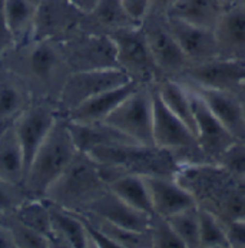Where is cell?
Wrapping results in <instances>:
<instances>
[{
    "label": "cell",
    "instance_id": "cell-1",
    "mask_svg": "<svg viewBox=\"0 0 245 248\" xmlns=\"http://www.w3.org/2000/svg\"><path fill=\"white\" fill-rule=\"evenodd\" d=\"M0 65L17 75L35 98L56 104L72 73L58 40H31L13 46L1 56Z\"/></svg>",
    "mask_w": 245,
    "mask_h": 248
},
{
    "label": "cell",
    "instance_id": "cell-2",
    "mask_svg": "<svg viewBox=\"0 0 245 248\" xmlns=\"http://www.w3.org/2000/svg\"><path fill=\"white\" fill-rule=\"evenodd\" d=\"M88 154L98 162L106 184L122 174L175 177L181 168V162L172 152L155 145L123 143L101 146Z\"/></svg>",
    "mask_w": 245,
    "mask_h": 248
},
{
    "label": "cell",
    "instance_id": "cell-3",
    "mask_svg": "<svg viewBox=\"0 0 245 248\" xmlns=\"http://www.w3.org/2000/svg\"><path fill=\"white\" fill-rule=\"evenodd\" d=\"M77 148L65 115H59L52 131L37 149L26 172L23 186L31 198H45L49 188L66 171Z\"/></svg>",
    "mask_w": 245,
    "mask_h": 248
},
{
    "label": "cell",
    "instance_id": "cell-4",
    "mask_svg": "<svg viewBox=\"0 0 245 248\" xmlns=\"http://www.w3.org/2000/svg\"><path fill=\"white\" fill-rule=\"evenodd\" d=\"M107 189L98 162L86 152L77 151L66 171L49 188L45 200L69 211H85Z\"/></svg>",
    "mask_w": 245,
    "mask_h": 248
},
{
    "label": "cell",
    "instance_id": "cell-5",
    "mask_svg": "<svg viewBox=\"0 0 245 248\" xmlns=\"http://www.w3.org/2000/svg\"><path fill=\"white\" fill-rule=\"evenodd\" d=\"M151 91L153 110V145L172 152L181 162V165L211 162L202 152L194 132L168 109L161 96L158 95L153 83L151 85Z\"/></svg>",
    "mask_w": 245,
    "mask_h": 248
},
{
    "label": "cell",
    "instance_id": "cell-6",
    "mask_svg": "<svg viewBox=\"0 0 245 248\" xmlns=\"http://www.w3.org/2000/svg\"><path fill=\"white\" fill-rule=\"evenodd\" d=\"M109 36L116 46L118 66L131 80L140 85H152L161 79L142 25L119 29Z\"/></svg>",
    "mask_w": 245,
    "mask_h": 248
},
{
    "label": "cell",
    "instance_id": "cell-7",
    "mask_svg": "<svg viewBox=\"0 0 245 248\" xmlns=\"http://www.w3.org/2000/svg\"><path fill=\"white\" fill-rule=\"evenodd\" d=\"M61 112L58 104L50 99L35 98L19 118L13 122V131L23 154L25 177L35 158L37 149L52 131Z\"/></svg>",
    "mask_w": 245,
    "mask_h": 248
},
{
    "label": "cell",
    "instance_id": "cell-8",
    "mask_svg": "<svg viewBox=\"0 0 245 248\" xmlns=\"http://www.w3.org/2000/svg\"><path fill=\"white\" fill-rule=\"evenodd\" d=\"M105 122L137 143L153 145L151 85H139L106 118Z\"/></svg>",
    "mask_w": 245,
    "mask_h": 248
},
{
    "label": "cell",
    "instance_id": "cell-9",
    "mask_svg": "<svg viewBox=\"0 0 245 248\" xmlns=\"http://www.w3.org/2000/svg\"><path fill=\"white\" fill-rule=\"evenodd\" d=\"M58 42L70 72L119 68L116 46L110 36L75 32Z\"/></svg>",
    "mask_w": 245,
    "mask_h": 248
},
{
    "label": "cell",
    "instance_id": "cell-10",
    "mask_svg": "<svg viewBox=\"0 0 245 248\" xmlns=\"http://www.w3.org/2000/svg\"><path fill=\"white\" fill-rule=\"evenodd\" d=\"M142 29L146 36L155 65L161 73V79L169 78L178 80L189 68L191 62L171 33L165 20V15L149 12L142 22Z\"/></svg>",
    "mask_w": 245,
    "mask_h": 248
},
{
    "label": "cell",
    "instance_id": "cell-11",
    "mask_svg": "<svg viewBox=\"0 0 245 248\" xmlns=\"http://www.w3.org/2000/svg\"><path fill=\"white\" fill-rule=\"evenodd\" d=\"M131 82V78L119 68L72 72L58 98L61 115H66L82 102Z\"/></svg>",
    "mask_w": 245,
    "mask_h": 248
},
{
    "label": "cell",
    "instance_id": "cell-12",
    "mask_svg": "<svg viewBox=\"0 0 245 248\" xmlns=\"http://www.w3.org/2000/svg\"><path fill=\"white\" fill-rule=\"evenodd\" d=\"M178 80L198 88L238 92L245 85V61L215 56L210 61L189 65Z\"/></svg>",
    "mask_w": 245,
    "mask_h": 248
},
{
    "label": "cell",
    "instance_id": "cell-13",
    "mask_svg": "<svg viewBox=\"0 0 245 248\" xmlns=\"http://www.w3.org/2000/svg\"><path fill=\"white\" fill-rule=\"evenodd\" d=\"M82 16L70 0H43L36 10L33 40H63L77 32Z\"/></svg>",
    "mask_w": 245,
    "mask_h": 248
},
{
    "label": "cell",
    "instance_id": "cell-14",
    "mask_svg": "<svg viewBox=\"0 0 245 248\" xmlns=\"http://www.w3.org/2000/svg\"><path fill=\"white\" fill-rule=\"evenodd\" d=\"M188 89L191 92V99H192L197 141L211 162H216L219 155L237 140L215 118V115L211 112L210 108L205 105V102L199 98V95L192 88L188 86Z\"/></svg>",
    "mask_w": 245,
    "mask_h": 248
},
{
    "label": "cell",
    "instance_id": "cell-15",
    "mask_svg": "<svg viewBox=\"0 0 245 248\" xmlns=\"http://www.w3.org/2000/svg\"><path fill=\"white\" fill-rule=\"evenodd\" d=\"M216 56L245 61V4L235 3L225 7L215 29Z\"/></svg>",
    "mask_w": 245,
    "mask_h": 248
},
{
    "label": "cell",
    "instance_id": "cell-16",
    "mask_svg": "<svg viewBox=\"0 0 245 248\" xmlns=\"http://www.w3.org/2000/svg\"><path fill=\"white\" fill-rule=\"evenodd\" d=\"M165 20L191 65L210 61L216 56V40L214 29L197 26L167 15Z\"/></svg>",
    "mask_w": 245,
    "mask_h": 248
},
{
    "label": "cell",
    "instance_id": "cell-17",
    "mask_svg": "<svg viewBox=\"0 0 245 248\" xmlns=\"http://www.w3.org/2000/svg\"><path fill=\"white\" fill-rule=\"evenodd\" d=\"M153 214L168 218L184 210L197 207L198 202L188 188L175 177H145Z\"/></svg>",
    "mask_w": 245,
    "mask_h": 248
},
{
    "label": "cell",
    "instance_id": "cell-18",
    "mask_svg": "<svg viewBox=\"0 0 245 248\" xmlns=\"http://www.w3.org/2000/svg\"><path fill=\"white\" fill-rule=\"evenodd\" d=\"M188 86L192 88L199 95V98L210 108V110L215 115V118L228 129V132L237 141H245L244 109H243L238 92L198 88L192 85H188Z\"/></svg>",
    "mask_w": 245,
    "mask_h": 248
},
{
    "label": "cell",
    "instance_id": "cell-19",
    "mask_svg": "<svg viewBox=\"0 0 245 248\" xmlns=\"http://www.w3.org/2000/svg\"><path fill=\"white\" fill-rule=\"evenodd\" d=\"M138 25L126 13L122 0H98L92 10L83 13L77 32L109 36L119 29Z\"/></svg>",
    "mask_w": 245,
    "mask_h": 248
},
{
    "label": "cell",
    "instance_id": "cell-20",
    "mask_svg": "<svg viewBox=\"0 0 245 248\" xmlns=\"http://www.w3.org/2000/svg\"><path fill=\"white\" fill-rule=\"evenodd\" d=\"M85 211L96 214L110 222H115L134 231L149 232L152 215L135 210L134 207L122 201L119 197H116L112 191H109V188L105 192H102Z\"/></svg>",
    "mask_w": 245,
    "mask_h": 248
},
{
    "label": "cell",
    "instance_id": "cell-21",
    "mask_svg": "<svg viewBox=\"0 0 245 248\" xmlns=\"http://www.w3.org/2000/svg\"><path fill=\"white\" fill-rule=\"evenodd\" d=\"M140 83L138 82H128L125 85L116 86L113 89H109L102 92L80 105L72 109L65 116L68 121L75 124H95V122H105L106 118L118 108V105L128 98Z\"/></svg>",
    "mask_w": 245,
    "mask_h": 248
},
{
    "label": "cell",
    "instance_id": "cell-22",
    "mask_svg": "<svg viewBox=\"0 0 245 248\" xmlns=\"http://www.w3.org/2000/svg\"><path fill=\"white\" fill-rule=\"evenodd\" d=\"M47 204L50 210L53 248H91L86 225L80 215L50 201Z\"/></svg>",
    "mask_w": 245,
    "mask_h": 248
},
{
    "label": "cell",
    "instance_id": "cell-23",
    "mask_svg": "<svg viewBox=\"0 0 245 248\" xmlns=\"http://www.w3.org/2000/svg\"><path fill=\"white\" fill-rule=\"evenodd\" d=\"M33 99L28 85L0 65V124L12 125Z\"/></svg>",
    "mask_w": 245,
    "mask_h": 248
},
{
    "label": "cell",
    "instance_id": "cell-24",
    "mask_svg": "<svg viewBox=\"0 0 245 248\" xmlns=\"http://www.w3.org/2000/svg\"><path fill=\"white\" fill-rule=\"evenodd\" d=\"M68 119V118H66ZM69 129L73 142L80 152H91L95 148L101 146H113L123 143H137L125 134L113 128L106 122H95V124H75L70 122ZM140 145V143H139Z\"/></svg>",
    "mask_w": 245,
    "mask_h": 248
},
{
    "label": "cell",
    "instance_id": "cell-25",
    "mask_svg": "<svg viewBox=\"0 0 245 248\" xmlns=\"http://www.w3.org/2000/svg\"><path fill=\"white\" fill-rule=\"evenodd\" d=\"M224 10L225 6L219 0H178L165 15L197 26L215 29Z\"/></svg>",
    "mask_w": 245,
    "mask_h": 248
},
{
    "label": "cell",
    "instance_id": "cell-26",
    "mask_svg": "<svg viewBox=\"0 0 245 248\" xmlns=\"http://www.w3.org/2000/svg\"><path fill=\"white\" fill-rule=\"evenodd\" d=\"M107 188L135 210L148 215H153L151 194L145 177L137 174H122L110 179L107 182Z\"/></svg>",
    "mask_w": 245,
    "mask_h": 248
},
{
    "label": "cell",
    "instance_id": "cell-27",
    "mask_svg": "<svg viewBox=\"0 0 245 248\" xmlns=\"http://www.w3.org/2000/svg\"><path fill=\"white\" fill-rule=\"evenodd\" d=\"M4 16L12 32L15 46L33 40L37 6L31 0H4Z\"/></svg>",
    "mask_w": 245,
    "mask_h": 248
},
{
    "label": "cell",
    "instance_id": "cell-28",
    "mask_svg": "<svg viewBox=\"0 0 245 248\" xmlns=\"http://www.w3.org/2000/svg\"><path fill=\"white\" fill-rule=\"evenodd\" d=\"M77 214H80L91 225L98 228L106 238H109L115 244L116 248L152 247L149 232H140V231H134V230L125 228L122 225L110 222V221H107V219L96 215V214L88 213V211Z\"/></svg>",
    "mask_w": 245,
    "mask_h": 248
},
{
    "label": "cell",
    "instance_id": "cell-29",
    "mask_svg": "<svg viewBox=\"0 0 245 248\" xmlns=\"http://www.w3.org/2000/svg\"><path fill=\"white\" fill-rule=\"evenodd\" d=\"M0 178L16 184L25 181L23 154L12 125L0 135Z\"/></svg>",
    "mask_w": 245,
    "mask_h": 248
},
{
    "label": "cell",
    "instance_id": "cell-30",
    "mask_svg": "<svg viewBox=\"0 0 245 248\" xmlns=\"http://www.w3.org/2000/svg\"><path fill=\"white\" fill-rule=\"evenodd\" d=\"M25 225L47 237L53 248V234L49 204L45 198H28L15 213L12 214Z\"/></svg>",
    "mask_w": 245,
    "mask_h": 248
},
{
    "label": "cell",
    "instance_id": "cell-31",
    "mask_svg": "<svg viewBox=\"0 0 245 248\" xmlns=\"http://www.w3.org/2000/svg\"><path fill=\"white\" fill-rule=\"evenodd\" d=\"M199 247H230L224 221L212 211L202 207H199Z\"/></svg>",
    "mask_w": 245,
    "mask_h": 248
},
{
    "label": "cell",
    "instance_id": "cell-32",
    "mask_svg": "<svg viewBox=\"0 0 245 248\" xmlns=\"http://www.w3.org/2000/svg\"><path fill=\"white\" fill-rule=\"evenodd\" d=\"M185 248L199 247V207H192L167 218Z\"/></svg>",
    "mask_w": 245,
    "mask_h": 248
},
{
    "label": "cell",
    "instance_id": "cell-33",
    "mask_svg": "<svg viewBox=\"0 0 245 248\" xmlns=\"http://www.w3.org/2000/svg\"><path fill=\"white\" fill-rule=\"evenodd\" d=\"M6 224L12 232L16 248H52V243L47 237L25 225L12 214L6 215Z\"/></svg>",
    "mask_w": 245,
    "mask_h": 248
},
{
    "label": "cell",
    "instance_id": "cell-34",
    "mask_svg": "<svg viewBox=\"0 0 245 248\" xmlns=\"http://www.w3.org/2000/svg\"><path fill=\"white\" fill-rule=\"evenodd\" d=\"M149 235L152 241V247L156 248H185L182 241L178 238L175 231L169 225L168 219L159 217L156 214L152 215Z\"/></svg>",
    "mask_w": 245,
    "mask_h": 248
},
{
    "label": "cell",
    "instance_id": "cell-35",
    "mask_svg": "<svg viewBox=\"0 0 245 248\" xmlns=\"http://www.w3.org/2000/svg\"><path fill=\"white\" fill-rule=\"evenodd\" d=\"M29 197L23 184H16L0 178V214H13Z\"/></svg>",
    "mask_w": 245,
    "mask_h": 248
},
{
    "label": "cell",
    "instance_id": "cell-36",
    "mask_svg": "<svg viewBox=\"0 0 245 248\" xmlns=\"http://www.w3.org/2000/svg\"><path fill=\"white\" fill-rule=\"evenodd\" d=\"M221 168L245 181V141H234L216 159Z\"/></svg>",
    "mask_w": 245,
    "mask_h": 248
},
{
    "label": "cell",
    "instance_id": "cell-37",
    "mask_svg": "<svg viewBox=\"0 0 245 248\" xmlns=\"http://www.w3.org/2000/svg\"><path fill=\"white\" fill-rule=\"evenodd\" d=\"M122 4L129 17L142 25V22L151 12L152 0H122Z\"/></svg>",
    "mask_w": 245,
    "mask_h": 248
},
{
    "label": "cell",
    "instance_id": "cell-38",
    "mask_svg": "<svg viewBox=\"0 0 245 248\" xmlns=\"http://www.w3.org/2000/svg\"><path fill=\"white\" fill-rule=\"evenodd\" d=\"M224 224L230 247H245V219H232Z\"/></svg>",
    "mask_w": 245,
    "mask_h": 248
},
{
    "label": "cell",
    "instance_id": "cell-39",
    "mask_svg": "<svg viewBox=\"0 0 245 248\" xmlns=\"http://www.w3.org/2000/svg\"><path fill=\"white\" fill-rule=\"evenodd\" d=\"M4 0H0V59L4 53H7L13 46H15V40L12 32L9 29L6 16H4V6H3Z\"/></svg>",
    "mask_w": 245,
    "mask_h": 248
},
{
    "label": "cell",
    "instance_id": "cell-40",
    "mask_svg": "<svg viewBox=\"0 0 245 248\" xmlns=\"http://www.w3.org/2000/svg\"><path fill=\"white\" fill-rule=\"evenodd\" d=\"M0 248H16L12 232L6 224V219L0 222Z\"/></svg>",
    "mask_w": 245,
    "mask_h": 248
},
{
    "label": "cell",
    "instance_id": "cell-41",
    "mask_svg": "<svg viewBox=\"0 0 245 248\" xmlns=\"http://www.w3.org/2000/svg\"><path fill=\"white\" fill-rule=\"evenodd\" d=\"M178 0H152V6H151V12L155 13H162L165 15Z\"/></svg>",
    "mask_w": 245,
    "mask_h": 248
},
{
    "label": "cell",
    "instance_id": "cell-42",
    "mask_svg": "<svg viewBox=\"0 0 245 248\" xmlns=\"http://www.w3.org/2000/svg\"><path fill=\"white\" fill-rule=\"evenodd\" d=\"M80 12L86 13L89 10H92V7L98 3V0H70Z\"/></svg>",
    "mask_w": 245,
    "mask_h": 248
},
{
    "label": "cell",
    "instance_id": "cell-43",
    "mask_svg": "<svg viewBox=\"0 0 245 248\" xmlns=\"http://www.w3.org/2000/svg\"><path fill=\"white\" fill-rule=\"evenodd\" d=\"M238 95H240V99H241V104H243V109H244V116H245V89H240L238 91Z\"/></svg>",
    "mask_w": 245,
    "mask_h": 248
},
{
    "label": "cell",
    "instance_id": "cell-44",
    "mask_svg": "<svg viewBox=\"0 0 245 248\" xmlns=\"http://www.w3.org/2000/svg\"><path fill=\"white\" fill-rule=\"evenodd\" d=\"M225 7H230V6H232V4H235V3H240V0H219Z\"/></svg>",
    "mask_w": 245,
    "mask_h": 248
},
{
    "label": "cell",
    "instance_id": "cell-45",
    "mask_svg": "<svg viewBox=\"0 0 245 248\" xmlns=\"http://www.w3.org/2000/svg\"><path fill=\"white\" fill-rule=\"evenodd\" d=\"M12 125H13V124H12ZM9 126H10V125H4V124H0V135H1V134H3V132H4V131H6V129L9 128Z\"/></svg>",
    "mask_w": 245,
    "mask_h": 248
},
{
    "label": "cell",
    "instance_id": "cell-46",
    "mask_svg": "<svg viewBox=\"0 0 245 248\" xmlns=\"http://www.w3.org/2000/svg\"><path fill=\"white\" fill-rule=\"evenodd\" d=\"M31 1H32V3H35L36 6H39V4H40V3H42L43 0H31Z\"/></svg>",
    "mask_w": 245,
    "mask_h": 248
},
{
    "label": "cell",
    "instance_id": "cell-47",
    "mask_svg": "<svg viewBox=\"0 0 245 248\" xmlns=\"http://www.w3.org/2000/svg\"><path fill=\"white\" fill-rule=\"evenodd\" d=\"M6 219V215H3V214H0V222H3Z\"/></svg>",
    "mask_w": 245,
    "mask_h": 248
},
{
    "label": "cell",
    "instance_id": "cell-48",
    "mask_svg": "<svg viewBox=\"0 0 245 248\" xmlns=\"http://www.w3.org/2000/svg\"><path fill=\"white\" fill-rule=\"evenodd\" d=\"M240 1H241V3H244V4H245V0H240Z\"/></svg>",
    "mask_w": 245,
    "mask_h": 248
},
{
    "label": "cell",
    "instance_id": "cell-49",
    "mask_svg": "<svg viewBox=\"0 0 245 248\" xmlns=\"http://www.w3.org/2000/svg\"><path fill=\"white\" fill-rule=\"evenodd\" d=\"M243 88H244V89H245V85H244V86H243Z\"/></svg>",
    "mask_w": 245,
    "mask_h": 248
}]
</instances>
